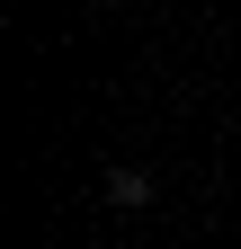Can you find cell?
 Returning a JSON list of instances; mask_svg holds the SVG:
<instances>
[{
    "label": "cell",
    "instance_id": "6da1fadb",
    "mask_svg": "<svg viewBox=\"0 0 241 249\" xmlns=\"http://www.w3.org/2000/svg\"><path fill=\"white\" fill-rule=\"evenodd\" d=\"M99 196H107L116 213H143V205H152V169H125V160H116V169H107V187H99Z\"/></svg>",
    "mask_w": 241,
    "mask_h": 249
},
{
    "label": "cell",
    "instance_id": "7a4b0ae2",
    "mask_svg": "<svg viewBox=\"0 0 241 249\" xmlns=\"http://www.w3.org/2000/svg\"><path fill=\"white\" fill-rule=\"evenodd\" d=\"M80 9H116V0H80Z\"/></svg>",
    "mask_w": 241,
    "mask_h": 249
}]
</instances>
